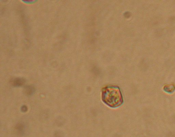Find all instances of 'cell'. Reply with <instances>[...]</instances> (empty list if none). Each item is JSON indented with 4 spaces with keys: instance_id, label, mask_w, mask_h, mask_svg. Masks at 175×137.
Here are the masks:
<instances>
[{
    "instance_id": "6da1fadb",
    "label": "cell",
    "mask_w": 175,
    "mask_h": 137,
    "mask_svg": "<svg viewBox=\"0 0 175 137\" xmlns=\"http://www.w3.org/2000/svg\"><path fill=\"white\" fill-rule=\"evenodd\" d=\"M102 99L105 104L111 108H118L123 103L122 94L118 86L108 85L103 88Z\"/></svg>"
},
{
    "instance_id": "7a4b0ae2",
    "label": "cell",
    "mask_w": 175,
    "mask_h": 137,
    "mask_svg": "<svg viewBox=\"0 0 175 137\" xmlns=\"http://www.w3.org/2000/svg\"><path fill=\"white\" fill-rule=\"evenodd\" d=\"M12 85L15 87H19L25 83V80L22 78H16L11 80Z\"/></svg>"
},
{
    "instance_id": "3957f363",
    "label": "cell",
    "mask_w": 175,
    "mask_h": 137,
    "mask_svg": "<svg viewBox=\"0 0 175 137\" xmlns=\"http://www.w3.org/2000/svg\"><path fill=\"white\" fill-rule=\"evenodd\" d=\"M25 94L27 95H31L35 91V89L32 86H28L24 88Z\"/></svg>"
},
{
    "instance_id": "277c9868",
    "label": "cell",
    "mask_w": 175,
    "mask_h": 137,
    "mask_svg": "<svg viewBox=\"0 0 175 137\" xmlns=\"http://www.w3.org/2000/svg\"><path fill=\"white\" fill-rule=\"evenodd\" d=\"M27 107L25 106H23L22 107V108H21V110H22V111L23 112H25L27 111Z\"/></svg>"
}]
</instances>
